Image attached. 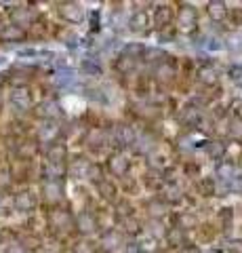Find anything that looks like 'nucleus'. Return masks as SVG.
I'll use <instances>...</instances> for the list:
<instances>
[{
  "label": "nucleus",
  "mask_w": 242,
  "mask_h": 253,
  "mask_svg": "<svg viewBox=\"0 0 242 253\" xmlns=\"http://www.w3.org/2000/svg\"><path fill=\"white\" fill-rule=\"evenodd\" d=\"M2 38L4 41H17V38H21V30H17V28H4L2 30Z\"/></svg>",
  "instance_id": "1"
},
{
  "label": "nucleus",
  "mask_w": 242,
  "mask_h": 253,
  "mask_svg": "<svg viewBox=\"0 0 242 253\" xmlns=\"http://www.w3.org/2000/svg\"><path fill=\"white\" fill-rule=\"evenodd\" d=\"M17 205H19V207H28L30 199H28V196H17Z\"/></svg>",
  "instance_id": "2"
}]
</instances>
